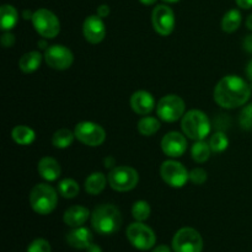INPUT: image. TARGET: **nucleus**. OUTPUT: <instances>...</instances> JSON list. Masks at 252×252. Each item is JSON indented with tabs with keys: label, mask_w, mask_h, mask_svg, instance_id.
<instances>
[{
	"label": "nucleus",
	"mask_w": 252,
	"mask_h": 252,
	"mask_svg": "<svg viewBox=\"0 0 252 252\" xmlns=\"http://www.w3.org/2000/svg\"><path fill=\"white\" fill-rule=\"evenodd\" d=\"M214 101L226 110L244 106L251 97V88L238 75H226L214 88Z\"/></svg>",
	"instance_id": "1"
},
{
	"label": "nucleus",
	"mask_w": 252,
	"mask_h": 252,
	"mask_svg": "<svg viewBox=\"0 0 252 252\" xmlns=\"http://www.w3.org/2000/svg\"><path fill=\"white\" fill-rule=\"evenodd\" d=\"M91 225L101 235H112L122 225V214L113 204H101L91 213Z\"/></svg>",
	"instance_id": "2"
},
{
	"label": "nucleus",
	"mask_w": 252,
	"mask_h": 252,
	"mask_svg": "<svg viewBox=\"0 0 252 252\" xmlns=\"http://www.w3.org/2000/svg\"><path fill=\"white\" fill-rule=\"evenodd\" d=\"M184 134L192 140H204L211 133L212 125L208 116L201 110H189L184 115L181 121Z\"/></svg>",
	"instance_id": "3"
},
{
	"label": "nucleus",
	"mask_w": 252,
	"mask_h": 252,
	"mask_svg": "<svg viewBox=\"0 0 252 252\" xmlns=\"http://www.w3.org/2000/svg\"><path fill=\"white\" fill-rule=\"evenodd\" d=\"M30 204L37 214L48 216L58 204V193L51 185L38 184L31 189Z\"/></svg>",
	"instance_id": "4"
},
{
	"label": "nucleus",
	"mask_w": 252,
	"mask_h": 252,
	"mask_svg": "<svg viewBox=\"0 0 252 252\" xmlns=\"http://www.w3.org/2000/svg\"><path fill=\"white\" fill-rule=\"evenodd\" d=\"M108 184L111 189L117 192H128L135 189L139 182V174L133 167L127 165L113 167L108 174Z\"/></svg>",
	"instance_id": "5"
},
{
	"label": "nucleus",
	"mask_w": 252,
	"mask_h": 252,
	"mask_svg": "<svg viewBox=\"0 0 252 252\" xmlns=\"http://www.w3.org/2000/svg\"><path fill=\"white\" fill-rule=\"evenodd\" d=\"M32 25L43 38H56L61 32V22L54 12L48 9H38L32 15Z\"/></svg>",
	"instance_id": "6"
},
{
	"label": "nucleus",
	"mask_w": 252,
	"mask_h": 252,
	"mask_svg": "<svg viewBox=\"0 0 252 252\" xmlns=\"http://www.w3.org/2000/svg\"><path fill=\"white\" fill-rule=\"evenodd\" d=\"M186 105L185 101L180 96L170 94L165 95L158 101L157 105V113L158 117L164 122H176L181 117H184Z\"/></svg>",
	"instance_id": "7"
},
{
	"label": "nucleus",
	"mask_w": 252,
	"mask_h": 252,
	"mask_svg": "<svg viewBox=\"0 0 252 252\" xmlns=\"http://www.w3.org/2000/svg\"><path fill=\"white\" fill-rule=\"evenodd\" d=\"M127 239L135 249L142 251L150 250L157 243V236L152 228L143 224V221H135L127 228Z\"/></svg>",
	"instance_id": "8"
},
{
	"label": "nucleus",
	"mask_w": 252,
	"mask_h": 252,
	"mask_svg": "<svg viewBox=\"0 0 252 252\" xmlns=\"http://www.w3.org/2000/svg\"><path fill=\"white\" fill-rule=\"evenodd\" d=\"M174 252H202L203 239L193 228H181L172 239Z\"/></svg>",
	"instance_id": "9"
},
{
	"label": "nucleus",
	"mask_w": 252,
	"mask_h": 252,
	"mask_svg": "<svg viewBox=\"0 0 252 252\" xmlns=\"http://www.w3.org/2000/svg\"><path fill=\"white\" fill-rule=\"evenodd\" d=\"M75 138L88 147H100L106 140V132L100 125L83 121L75 126Z\"/></svg>",
	"instance_id": "10"
},
{
	"label": "nucleus",
	"mask_w": 252,
	"mask_h": 252,
	"mask_svg": "<svg viewBox=\"0 0 252 252\" xmlns=\"http://www.w3.org/2000/svg\"><path fill=\"white\" fill-rule=\"evenodd\" d=\"M160 176L169 186L181 189L189 180V172L181 162L176 160H166L160 166Z\"/></svg>",
	"instance_id": "11"
},
{
	"label": "nucleus",
	"mask_w": 252,
	"mask_h": 252,
	"mask_svg": "<svg viewBox=\"0 0 252 252\" xmlns=\"http://www.w3.org/2000/svg\"><path fill=\"white\" fill-rule=\"evenodd\" d=\"M44 61L47 65L56 70H66L74 62V54L68 47L63 44H53L47 47L44 52Z\"/></svg>",
	"instance_id": "12"
},
{
	"label": "nucleus",
	"mask_w": 252,
	"mask_h": 252,
	"mask_svg": "<svg viewBox=\"0 0 252 252\" xmlns=\"http://www.w3.org/2000/svg\"><path fill=\"white\" fill-rule=\"evenodd\" d=\"M152 24L155 32L160 36H169L175 29V14L172 9L167 5H158L154 7L152 14Z\"/></svg>",
	"instance_id": "13"
},
{
	"label": "nucleus",
	"mask_w": 252,
	"mask_h": 252,
	"mask_svg": "<svg viewBox=\"0 0 252 252\" xmlns=\"http://www.w3.org/2000/svg\"><path fill=\"white\" fill-rule=\"evenodd\" d=\"M83 33L86 41L91 44H97L106 37V25L98 15H90L83 25Z\"/></svg>",
	"instance_id": "14"
},
{
	"label": "nucleus",
	"mask_w": 252,
	"mask_h": 252,
	"mask_svg": "<svg viewBox=\"0 0 252 252\" xmlns=\"http://www.w3.org/2000/svg\"><path fill=\"white\" fill-rule=\"evenodd\" d=\"M161 149L170 158H180L186 153L187 139L179 132H169L162 137Z\"/></svg>",
	"instance_id": "15"
},
{
	"label": "nucleus",
	"mask_w": 252,
	"mask_h": 252,
	"mask_svg": "<svg viewBox=\"0 0 252 252\" xmlns=\"http://www.w3.org/2000/svg\"><path fill=\"white\" fill-rule=\"evenodd\" d=\"M130 107L137 115L148 116L155 107V98L145 90H138L130 96Z\"/></svg>",
	"instance_id": "16"
},
{
	"label": "nucleus",
	"mask_w": 252,
	"mask_h": 252,
	"mask_svg": "<svg viewBox=\"0 0 252 252\" xmlns=\"http://www.w3.org/2000/svg\"><path fill=\"white\" fill-rule=\"evenodd\" d=\"M66 243L74 249L86 250L93 244V234L88 228L78 226L66 234Z\"/></svg>",
	"instance_id": "17"
},
{
	"label": "nucleus",
	"mask_w": 252,
	"mask_h": 252,
	"mask_svg": "<svg viewBox=\"0 0 252 252\" xmlns=\"http://www.w3.org/2000/svg\"><path fill=\"white\" fill-rule=\"evenodd\" d=\"M37 170H38L39 176L49 182L58 180L62 172L59 162L51 157L42 158L37 165Z\"/></svg>",
	"instance_id": "18"
},
{
	"label": "nucleus",
	"mask_w": 252,
	"mask_h": 252,
	"mask_svg": "<svg viewBox=\"0 0 252 252\" xmlns=\"http://www.w3.org/2000/svg\"><path fill=\"white\" fill-rule=\"evenodd\" d=\"M90 216V211L86 207L73 206L64 212L63 220L68 226L78 228V226H83V224L88 221Z\"/></svg>",
	"instance_id": "19"
},
{
	"label": "nucleus",
	"mask_w": 252,
	"mask_h": 252,
	"mask_svg": "<svg viewBox=\"0 0 252 252\" xmlns=\"http://www.w3.org/2000/svg\"><path fill=\"white\" fill-rule=\"evenodd\" d=\"M42 58H44V56H42L38 51L27 52L19 61L20 70L24 71L25 74L33 73L41 66Z\"/></svg>",
	"instance_id": "20"
},
{
	"label": "nucleus",
	"mask_w": 252,
	"mask_h": 252,
	"mask_svg": "<svg viewBox=\"0 0 252 252\" xmlns=\"http://www.w3.org/2000/svg\"><path fill=\"white\" fill-rule=\"evenodd\" d=\"M19 21V12L12 5L4 4L0 7V26L2 31H11Z\"/></svg>",
	"instance_id": "21"
},
{
	"label": "nucleus",
	"mask_w": 252,
	"mask_h": 252,
	"mask_svg": "<svg viewBox=\"0 0 252 252\" xmlns=\"http://www.w3.org/2000/svg\"><path fill=\"white\" fill-rule=\"evenodd\" d=\"M107 181L108 179L102 172H93L85 180V191L89 194L96 196L105 189Z\"/></svg>",
	"instance_id": "22"
},
{
	"label": "nucleus",
	"mask_w": 252,
	"mask_h": 252,
	"mask_svg": "<svg viewBox=\"0 0 252 252\" xmlns=\"http://www.w3.org/2000/svg\"><path fill=\"white\" fill-rule=\"evenodd\" d=\"M11 138L19 145H31L36 139V133L31 127L20 125L12 128Z\"/></svg>",
	"instance_id": "23"
},
{
	"label": "nucleus",
	"mask_w": 252,
	"mask_h": 252,
	"mask_svg": "<svg viewBox=\"0 0 252 252\" xmlns=\"http://www.w3.org/2000/svg\"><path fill=\"white\" fill-rule=\"evenodd\" d=\"M75 139V133L68 128H61L52 137V144L57 149H66L73 144Z\"/></svg>",
	"instance_id": "24"
},
{
	"label": "nucleus",
	"mask_w": 252,
	"mask_h": 252,
	"mask_svg": "<svg viewBox=\"0 0 252 252\" xmlns=\"http://www.w3.org/2000/svg\"><path fill=\"white\" fill-rule=\"evenodd\" d=\"M241 20H243V16H241V12L239 10H229L221 20V29L226 33H233L240 27Z\"/></svg>",
	"instance_id": "25"
},
{
	"label": "nucleus",
	"mask_w": 252,
	"mask_h": 252,
	"mask_svg": "<svg viewBox=\"0 0 252 252\" xmlns=\"http://www.w3.org/2000/svg\"><path fill=\"white\" fill-rule=\"evenodd\" d=\"M212 149L209 147V143L204 142V140H196L191 148V155L192 159L198 164H203L211 157Z\"/></svg>",
	"instance_id": "26"
},
{
	"label": "nucleus",
	"mask_w": 252,
	"mask_h": 252,
	"mask_svg": "<svg viewBox=\"0 0 252 252\" xmlns=\"http://www.w3.org/2000/svg\"><path fill=\"white\" fill-rule=\"evenodd\" d=\"M160 129V122L158 118L150 117V116H144L140 118L138 122V132L144 137H150L154 135L158 130Z\"/></svg>",
	"instance_id": "27"
},
{
	"label": "nucleus",
	"mask_w": 252,
	"mask_h": 252,
	"mask_svg": "<svg viewBox=\"0 0 252 252\" xmlns=\"http://www.w3.org/2000/svg\"><path fill=\"white\" fill-rule=\"evenodd\" d=\"M58 192L62 197L66 199L75 198L80 192L78 182L73 179H64L59 181L58 184Z\"/></svg>",
	"instance_id": "28"
},
{
	"label": "nucleus",
	"mask_w": 252,
	"mask_h": 252,
	"mask_svg": "<svg viewBox=\"0 0 252 252\" xmlns=\"http://www.w3.org/2000/svg\"><path fill=\"white\" fill-rule=\"evenodd\" d=\"M209 147L213 153H223L228 148L229 139L226 134L220 130H217L213 135L209 138Z\"/></svg>",
	"instance_id": "29"
},
{
	"label": "nucleus",
	"mask_w": 252,
	"mask_h": 252,
	"mask_svg": "<svg viewBox=\"0 0 252 252\" xmlns=\"http://www.w3.org/2000/svg\"><path fill=\"white\" fill-rule=\"evenodd\" d=\"M150 213H152V208H150V204L148 203L147 201H140L134 202L132 207V216L133 218L137 221H144L147 220L150 217Z\"/></svg>",
	"instance_id": "30"
},
{
	"label": "nucleus",
	"mask_w": 252,
	"mask_h": 252,
	"mask_svg": "<svg viewBox=\"0 0 252 252\" xmlns=\"http://www.w3.org/2000/svg\"><path fill=\"white\" fill-rule=\"evenodd\" d=\"M239 125L245 130L252 129V103H249L241 110L239 116Z\"/></svg>",
	"instance_id": "31"
},
{
	"label": "nucleus",
	"mask_w": 252,
	"mask_h": 252,
	"mask_svg": "<svg viewBox=\"0 0 252 252\" xmlns=\"http://www.w3.org/2000/svg\"><path fill=\"white\" fill-rule=\"evenodd\" d=\"M27 252H51V245L46 239H34L27 248Z\"/></svg>",
	"instance_id": "32"
},
{
	"label": "nucleus",
	"mask_w": 252,
	"mask_h": 252,
	"mask_svg": "<svg viewBox=\"0 0 252 252\" xmlns=\"http://www.w3.org/2000/svg\"><path fill=\"white\" fill-rule=\"evenodd\" d=\"M207 179H208V174H207V171L204 169L196 167L192 171H189V181L192 184L201 186V185H203L207 181Z\"/></svg>",
	"instance_id": "33"
},
{
	"label": "nucleus",
	"mask_w": 252,
	"mask_h": 252,
	"mask_svg": "<svg viewBox=\"0 0 252 252\" xmlns=\"http://www.w3.org/2000/svg\"><path fill=\"white\" fill-rule=\"evenodd\" d=\"M1 44L4 48H11L15 44V36L10 31H5L1 36Z\"/></svg>",
	"instance_id": "34"
},
{
	"label": "nucleus",
	"mask_w": 252,
	"mask_h": 252,
	"mask_svg": "<svg viewBox=\"0 0 252 252\" xmlns=\"http://www.w3.org/2000/svg\"><path fill=\"white\" fill-rule=\"evenodd\" d=\"M97 15L100 17H107L108 15H110V6L106 4H102L100 5V6L97 7Z\"/></svg>",
	"instance_id": "35"
},
{
	"label": "nucleus",
	"mask_w": 252,
	"mask_h": 252,
	"mask_svg": "<svg viewBox=\"0 0 252 252\" xmlns=\"http://www.w3.org/2000/svg\"><path fill=\"white\" fill-rule=\"evenodd\" d=\"M243 47L246 52L252 53V34H249V36H246L245 38H244Z\"/></svg>",
	"instance_id": "36"
},
{
	"label": "nucleus",
	"mask_w": 252,
	"mask_h": 252,
	"mask_svg": "<svg viewBox=\"0 0 252 252\" xmlns=\"http://www.w3.org/2000/svg\"><path fill=\"white\" fill-rule=\"evenodd\" d=\"M235 1L241 9H251L252 7V0H235Z\"/></svg>",
	"instance_id": "37"
},
{
	"label": "nucleus",
	"mask_w": 252,
	"mask_h": 252,
	"mask_svg": "<svg viewBox=\"0 0 252 252\" xmlns=\"http://www.w3.org/2000/svg\"><path fill=\"white\" fill-rule=\"evenodd\" d=\"M152 252H171V250H170L169 246L159 245V246H157V248H155Z\"/></svg>",
	"instance_id": "38"
},
{
	"label": "nucleus",
	"mask_w": 252,
	"mask_h": 252,
	"mask_svg": "<svg viewBox=\"0 0 252 252\" xmlns=\"http://www.w3.org/2000/svg\"><path fill=\"white\" fill-rule=\"evenodd\" d=\"M86 252H102V250H101V248L98 245L91 244V245L86 249Z\"/></svg>",
	"instance_id": "39"
},
{
	"label": "nucleus",
	"mask_w": 252,
	"mask_h": 252,
	"mask_svg": "<svg viewBox=\"0 0 252 252\" xmlns=\"http://www.w3.org/2000/svg\"><path fill=\"white\" fill-rule=\"evenodd\" d=\"M246 75H248V78L252 81V59L249 62L248 66H246Z\"/></svg>",
	"instance_id": "40"
},
{
	"label": "nucleus",
	"mask_w": 252,
	"mask_h": 252,
	"mask_svg": "<svg viewBox=\"0 0 252 252\" xmlns=\"http://www.w3.org/2000/svg\"><path fill=\"white\" fill-rule=\"evenodd\" d=\"M113 165H115V159H113V158H111V157L106 158V159H105V166L108 169V167H112Z\"/></svg>",
	"instance_id": "41"
},
{
	"label": "nucleus",
	"mask_w": 252,
	"mask_h": 252,
	"mask_svg": "<svg viewBox=\"0 0 252 252\" xmlns=\"http://www.w3.org/2000/svg\"><path fill=\"white\" fill-rule=\"evenodd\" d=\"M246 27H248L250 31H252V14L248 17V20H246Z\"/></svg>",
	"instance_id": "42"
},
{
	"label": "nucleus",
	"mask_w": 252,
	"mask_h": 252,
	"mask_svg": "<svg viewBox=\"0 0 252 252\" xmlns=\"http://www.w3.org/2000/svg\"><path fill=\"white\" fill-rule=\"evenodd\" d=\"M143 5H153L157 2V0H139Z\"/></svg>",
	"instance_id": "43"
},
{
	"label": "nucleus",
	"mask_w": 252,
	"mask_h": 252,
	"mask_svg": "<svg viewBox=\"0 0 252 252\" xmlns=\"http://www.w3.org/2000/svg\"><path fill=\"white\" fill-rule=\"evenodd\" d=\"M32 15L33 14H31V12L29 11V10H26V11H24V17L26 20H29V19H32Z\"/></svg>",
	"instance_id": "44"
},
{
	"label": "nucleus",
	"mask_w": 252,
	"mask_h": 252,
	"mask_svg": "<svg viewBox=\"0 0 252 252\" xmlns=\"http://www.w3.org/2000/svg\"><path fill=\"white\" fill-rule=\"evenodd\" d=\"M164 2H169V4H175V2L180 1V0H162Z\"/></svg>",
	"instance_id": "45"
}]
</instances>
